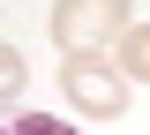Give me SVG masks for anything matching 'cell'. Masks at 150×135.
Here are the masks:
<instances>
[{
  "label": "cell",
  "instance_id": "6da1fadb",
  "mask_svg": "<svg viewBox=\"0 0 150 135\" xmlns=\"http://www.w3.org/2000/svg\"><path fill=\"white\" fill-rule=\"evenodd\" d=\"M60 98L83 120H120L128 113V83L105 53H60Z\"/></svg>",
  "mask_w": 150,
  "mask_h": 135
},
{
  "label": "cell",
  "instance_id": "7a4b0ae2",
  "mask_svg": "<svg viewBox=\"0 0 150 135\" xmlns=\"http://www.w3.org/2000/svg\"><path fill=\"white\" fill-rule=\"evenodd\" d=\"M135 23L128 0H53V45L60 53H105Z\"/></svg>",
  "mask_w": 150,
  "mask_h": 135
},
{
  "label": "cell",
  "instance_id": "3957f363",
  "mask_svg": "<svg viewBox=\"0 0 150 135\" xmlns=\"http://www.w3.org/2000/svg\"><path fill=\"white\" fill-rule=\"evenodd\" d=\"M112 68H120V83H150V23H128L120 30V45H112Z\"/></svg>",
  "mask_w": 150,
  "mask_h": 135
},
{
  "label": "cell",
  "instance_id": "277c9868",
  "mask_svg": "<svg viewBox=\"0 0 150 135\" xmlns=\"http://www.w3.org/2000/svg\"><path fill=\"white\" fill-rule=\"evenodd\" d=\"M0 135H75V120H60V113H8Z\"/></svg>",
  "mask_w": 150,
  "mask_h": 135
},
{
  "label": "cell",
  "instance_id": "5b68a950",
  "mask_svg": "<svg viewBox=\"0 0 150 135\" xmlns=\"http://www.w3.org/2000/svg\"><path fill=\"white\" fill-rule=\"evenodd\" d=\"M23 83H30L23 53H15V45H0V105H15V98H23Z\"/></svg>",
  "mask_w": 150,
  "mask_h": 135
}]
</instances>
